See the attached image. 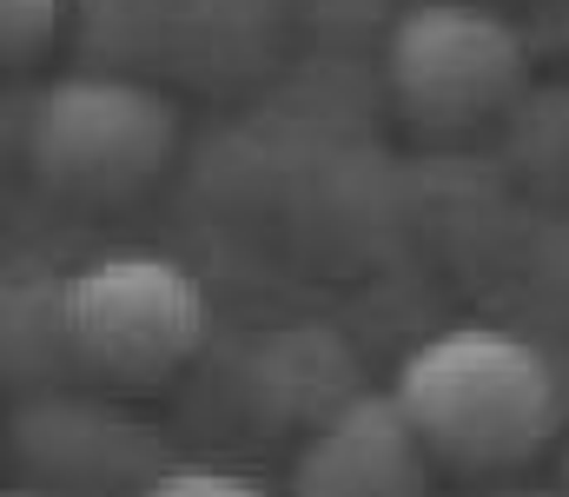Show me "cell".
I'll list each match as a JSON object with an SVG mask.
<instances>
[{
  "label": "cell",
  "instance_id": "obj_1",
  "mask_svg": "<svg viewBox=\"0 0 569 497\" xmlns=\"http://www.w3.org/2000/svg\"><path fill=\"white\" fill-rule=\"evenodd\" d=\"M391 398L443 471H517L563 431V371L557 358L503 326H450L425 338Z\"/></svg>",
  "mask_w": 569,
  "mask_h": 497
},
{
  "label": "cell",
  "instance_id": "obj_2",
  "mask_svg": "<svg viewBox=\"0 0 569 497\" xmlns=\"http://www.w3.org/2000/svg\"><path fill=\"white\" fill-rule=\"evenodd\" d=\"M67 365L100 391H166L206 351V292L186 266L152 252H113L60 286Z\"/></svg>",
  "mask_w": 569,
  "mask_h": 497
},
{
  "label": "cell",
  "instance_id": "obj_3",
  "mask_svg": "<svg viewBox=\"0 0 569 497\" xmlns=\"http://www.w3.org/2000/svg\"><path fill=\"white\" fill-rule=\"evenodd\" d=\"M179 147V113L159 87L93 67L40 87L27 113V166L47 192L80 206H127L166 172Z\"/></svg>",
  "mask_w": 569,
  "mask_h": 497
},
{
  "label": "cell",
  "instance_id": "obj_4",
  "mask_svg": "<svg viewBox=\"0 0 569 497\" xmlns=\"http://www.w3.org/2000/svg\"><path fill=\"white\" fill-rule=\"evenodd\" d=\"M523 33L483 0H418L385 40V80L398 107L430 133H457L503 113L523 93Z\"/></svg>",
  "mask_w": 569,
  "mask_h": 497
},
{
  "label": "cell",
  "instance_id": "obj_5",
  "mask_svg": "<svg viewBox=\"0 0 569 497\" xmlns=\"http://www.w3.org/2000/svg\"><path fill=\"white\" fill-rule=\"evenodd\" d=\"M437 458L391 391L338 398L291 451L284 497H430Z\"/></svg>",
  "mask_w": 569,
  "mask_h": 497
},
{
  "label": "cell",
  "instance_id": "obj_6",
  "mask_svg": "<svg viewBox=\"0 0 569 497\" xmlns=\"http://www.w3.org/2000/svg\"><path fill=\"white\" fill-rule=\"evenodd\" d=\"M146 445H152L146 431L120 425L100 405L60 398V405H27L20 411V458L87 497H107L113 485H152L166 465H152Z\"/></svg>",
  "mask_w": 569,
  "mask_h": 497
},
{
  "label": "cell",
  "instance_id": "obj_7",
  "mask_svg": "<svg viewBox=\"0 0 569 497\" xmlns=\"http://www.w3.org/2000/svg\"><path fill=\"white\" fill-rule=\"evenodd\" d=\"M60 27H67V0H0V53H7V67L47 60Z\"/></svg>",
  "mask_w": 569,
  "mask_h": 497
},
{
  "label": "cell",
  "instance_id": "obj_8",
  "mask_svg": "<svg viewBox=\"0 0 569 497\" xmlns=\"http://www.w3.org/2000/svg\"><path fill=\"white\" fill-rule=\"evenodd\" d=\"M133 497H272L266 485L239 478V471H212V465H172L152 485H140Z\"/></svg>",
  "mask_w": 569,
  "mask_h": 497
},
{
  "label": "cell",
  "instance_id": "obj_9",
  "mask_svg": "<svg viewBox=\"0 0 569 497\" xmlns=\"http://www.w3.org/2000/svg\"><path fill=\"white\" fill-rule=\"evenodd\" d=\"M239 7H279V0H239Z\"/></svg>",
  "mask_w": 569,
  "mask_h": 497
},
{
  "label": "cell",
  "instance_id": "obj_10",
  "mask_svg": "<svg viewBox=\"0 0 569 497\" xmlns=\"http://www.w3.org/2000/svg\"><path fill=\"white\" fill-rule=\"evenodd\" d=\"M563 497H569V451H563Z\"/></svg>",
  "mask_w": 569,
  "mask_h": 497
},
{
  "label": "cell",
  "instance_id": "obj_11",
  "mask_svg": "<svg viewBox=\"0 0 569 497\" xmlns=\"http://www.w3.org/2000/svg\"><path fill=\"white\" fill-rule=\"evenodd\" d=\"M13 497H40V491H13Z\"/></svg>",
  "mask_w": 569,
  "mask_h": 497
}]
</instances>
